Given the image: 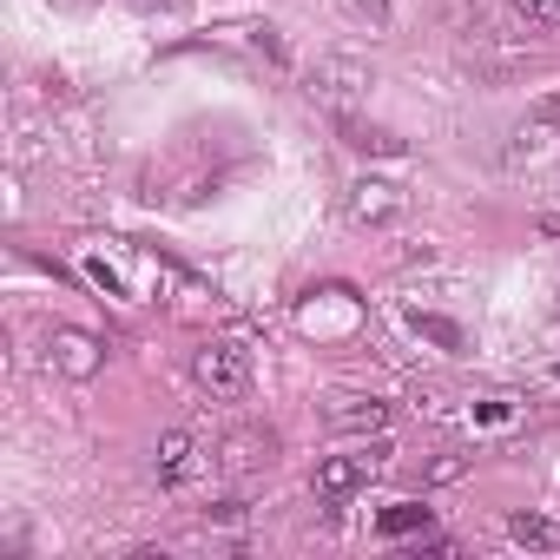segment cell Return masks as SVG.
Returning <instances> with one entry per match:
<instances>
[{"label": "cell", "instance_id": "6da1fadb", "mask_svg": "<svg viewBox=\"0 0 560 560\" xmlns=\"http://www.w3.org/2000/svg\"><path fill=\"white\" fill-rule=\"evenodd\" d=\"M383 468H389V442H363V448L324 455L317 475H311V494H317V501H350V494H363Z\"/></svg>", "mask_w": 560, "mask_h": 560}, {"label": "cell", "instance_id": "7a4b0ae2", "mask_svg": "<svg viewBox=\"0 0 560 560\" xmlns=\"http://www.w3.org/2000/svg\"><path fill=\"white\" fill-rule=\"evenodd\" d=\"M311 100L317 106H330V113H357L363 100H370V86H376V73L357 60V54H324L317 67H311Z\"/></svg>", "mask_w": 560, "mask_h": 560}, {"label": "cell", "instance_id": "3957f363", "mask_svg": "<svg viewBox=\"0 0 560 560\" xmlns=\"http://www.w3.org/2000/svg\"><path fill=\"white\" fill-rule=\"evenodd\" d=\"M191 376H198V389H205V396L231 402V396H244V389H250V350H244V343H231V337H211V343H198Z\"/></svg>", "mask_w": 560, "mask_h": 560}, {"label": "cell", "instance_id": "277c9868", "mask_svg": "<svg viewBox=\"0 0 560 560\" xmlns=\"http://www.w3.org/2000/svg\"><path fill=\"white\" fill-rule=\"evenodd\" d=\"M47 363H54L60 376H73V383H86V376H100L106 343L86 337V330H73V324H60V330H47Z\"/></svg>", "mask_w": 560, "mask_h": 560}, {"label": "cell", "instance_id": "5b68a950", "mask_svg": "<svg viewBox=\"0 0 560 560\" xmlns=\"http://www.w3.org/2000/svg\"><path fill=\"white\" fill-rule=\"evenodd\" d=\"M152 475H159L165 488H191V481L205 475V448H198V435H185V429L159 435V448H152Z\"/></svg>", "mask_w": 560, "mask_h": 560}, {"label": "cell", "instance_id": "8992f818", "mask_svg": "<svg viewBox=\"0 0 560 560\" xmlns=\"http://www.w3.org/2000/svg\"><path fill=\"white\" fill-rule=\"evenodd\" d=\"M409 211V191L396 178H357L350 185V218L357 224H396Z\"/></svg>", "mask_w": 560, "mask_h": 560}, {"label": "cell", "instance_id": "52a82bcc", "mask_svg": "<svg viewBox=\"0 0 560 560\" xmlns=\"http://www.w3.org/2000/svg\"><path fill=\"white\" fill-rule=\"evenodd\" d=\"M324 422H330L337 435H357V429H389V402H376V396H337V402L324 409Z\"/></svg>", "mask_w": 560, "mask_h": 560}, {"label": "cell", "instance_id": "ba28073f", "mask_svg": "<svg viewBox=\"0 0 560 560\" xmlns=\"http://www.w3.org/2000/svg\"><path fill=\"white\" fill-rule=\"evenodd\" d=\"M231 475H250V468H270L277 462V435L270 429H237L231 442H224V455H218Z\"/></svg>", "mask_w": 560, "mask_h": 560}, {"label": "cell", "instance_id": "9c48e42d", "mask_svg": "<svg viewBox=\"0 0 560 560\" xmlns=\"http://www.w3.org/2000/svg\"><path fill=\"white\" fill-rule=\"evenodd\" d=\"M337 132H343L350 152H370V159H402V152H409V139H396V132H383V126H363V119H350V113H337Z\"/></svg>", "mask_w": 560, "mask_h": 560}, {"label": "cell", "instance_id": "30bf717a", "mask_svg": "<svg viewBox=\"0 0 560 560\" xmlns=\"http://www.w3.org/2000/svg\"><path fill=\"white\" fill-rule=\"evenodd\" d=\"M409 330H416V337H429V343H435V350H448V357H455V350H468L462 324H448V317H435V311H409Z\"/></svg>", "mask_w": 560, "mask_h": 560}, {"label": "cell", "instance_id": "8fae6325", "mask_svg": "<svg viewBox=\"0 0 560 560\" xmlns=\"http://www.w3.org/2000/svg\"><path fill=\"white\" fill-rule=\"evenodd\" d=\"M389 540H402V534H422L429 527V508L422 501H396V508H383V521H376Z\"/></svg>", "mask_w": 560, "mask_h": 560}, {"label": "cell", "instance_id": "7c38bea8", "mask_svg": "<svg viewBox=\"0 0 560 560\" xmlns=\"http://www.w3.org/2000/svg\"><path fill=\"white\" fill-rule=\"evenodd\" d=\"M508 534H514L521 547H560V521H547V514H514Z\"/></svg>", "mask_w": 560, "mask_h": 560}, {"label": "cell", "instance_id": "4fadbf2b", "mask_svg": "<svg viewBox=\"0 0 560 560\" xmlns=\"http://www.w3.org/2000/svg\"><path fill=\"white\" fill-rule=\"evenodd\" d=\"M343 8H350L370 34H389V21H396V14H389V0H343Z\"/></svg>", "mask_w": 560, "mask_h": 560}, {"label": "cell", "instance_id": "5bb4252c", "mask_svg": "<svg viewBox=\"0 0 560 560\" xmlns=\"http://www.w3.org/2000/svg\"><path fill=\"white\" fill-rule=\"evenodd\" d=\"M514 14H527L534 27H560V0H514Z\"/></svg>", "mask_w": 560, "mask_h": 560}, {"label": "cell", "instance_id": "9a60e30c", "mask_svg": "<svg viewBox=\"0 0 560 560\" xmlns=\"http://www.w3.org/2000/svg\"><path fill=\"white\" fill-rule=\"evenodd\" d=\"M527 119H534L540 132H560V93H540V100L527 106Z\"/></svg>", "mask_w": 560, "mask_h": 560}, {"label": "cell", "instance_id": "2e32d148", "mask_svg": "<svg viewBox=\"0 0 560 560\" xmlns=\"http://www.w3.org/2000/svg\"><path fill=\"white\" fill-rule=\"evenodd\" d=\"M244 514H250L244 501H218V508H205V521H218V527H237Z\"/></svg>", "mask_w": 560, "mask_h": 560}, {"label": "cell", "instance_id": "e0dca14e", "mask_svg": "<svg viewBox=\"0 0 560 560\" xmlns=\"http://www.w3.org/2000/svg\"><path fill=\"white\" fill-rule=\"evenodd\" d=\"M540 231H547V237H560V211H540Z\"/></svg>", "mask_w": 560, "mask_h": 560}]
</instances>
